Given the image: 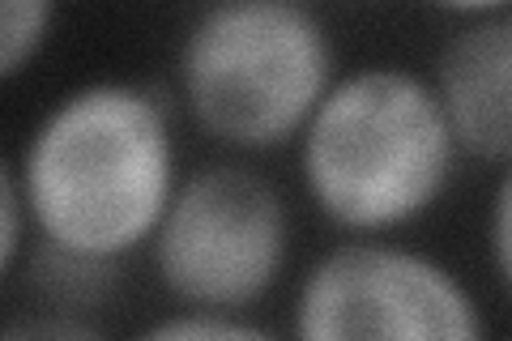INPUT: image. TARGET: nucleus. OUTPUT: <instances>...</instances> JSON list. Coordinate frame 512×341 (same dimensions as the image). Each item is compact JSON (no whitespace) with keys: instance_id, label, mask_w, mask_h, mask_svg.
<instances>
[{"instance_id":"obj_1","label":"nucleus","mask_w":512,"mask_h":341,"mask_svg":"<svg viewBox=\"0 0 512 341\" xmlns=\"http://www.w3.org/2000/svg\"><path fill=\"white\" fill-rule=\"evenodd\" d=\"M13 167L39 239L111 265L154 239L180 184L163 103L124 81L64 94Z\"/></svg>"},{"instance_id":"obj_2","label":"nucleus","mask_w":512,"mask_h":341,"mask_svg":"<svg viewBox=\"0 0 512 341\" xmlns=\"http://www.w3.org/2000/svg\"><path fill=\"white\" fill-rule=\"evenodd\" d=\"M461 145L431 81L393 64L333 81L303 128V184L342 231L380 235L423 218Z\"/></svg>"},{"instance_id":"obj_3","label":"nucleus","mask_w":512,"mask_h":341,"mask_svg":"<svg viewBox=\"0 0 512 341\" xmlns=\"http://www.w3.org/2000/svg\"><path fill=\"white\" fill-rule=\"evenodd\" d=\"M329 86V35L291 0H222L201 13L180 52L184 107L231 150L299 137Z\"/></svg>"},{"instance_id":"obj_4","label":"nucleus","mask_w":512,"mask_h":341,"mask_svg":"<svg viewBox=\"0 0 512 341\" xmlns=\"http://www.w3.org/2000/svg\"><path fill=\"white\" fill-rule=\"evenodd\" d=\"M286 248L291 218L282 192L239 162H214L175 184L154 231V265L167 295L231 316L274 290Z\"/></svg>"},{"instance_id":"obj_5","label":"nucleus","mask_w":512,"mask_h":341,"mask_svg":"<svg viewBox=\"0 0 512 341\" xmlns=\"http://www.w3.org/2000/svg\"><path fill=\"white\" fill-rule=\"evenodd\" d=\"M295 333L312 341H470L483 333V320L453 269L431 256L397 243H346L308 273L295 303Z\"/></svg>"},{"instance_id":"obj_6","label":"nucleus","mask_w":512,"mask_h":341,"mask_svg":"<svg viewBox=\"0 0 512 341\" xmlns=\"http://www.w3.org/2000/svg\"><path fill=\"white\" fill-rule=\"evenodd\" d=\"M431 86L461 154L512 167V9L483 13L457 30Z\"/></svg>"},{"instance_id":"obj_7","label":"nucleus","mask_w":512,"mask_h":341,"mask_svg":"<svg viewBox=\"0 0 512 341\" xmlns=\"http://www.w3.org/2000/svg\"><path fill=\"white\" fill-rule=\"evenodd\" d=\"M56 0H0V77L13 81L43 52Z\"/></svg>"},{"instance_id":"obj_8","label":"nucleus","mask_w":512,"mask_h":341,"mask_svg":"<svg viewBox=\"0 0 512 341\" xmlns=\"http://www.w3.org/2000/svg\"><path fill=\"white\" fill-rule=\"evenodd\" d=\"M0 218H5V231H0V265L13 269L18 265V252H22V239H26V218H30V205H26V192L18 180V167H5L0 175Z\"/></svg>"},{"instance_id":"obj_9","label":"nucleus","mask_w":512,"mask_h":341,"mask_svg":"<svg viewBox=\"0 0 512 341\" xmlns=\"http://www.w3.org/2000/svg\"><path fill=\"white\" fill-rule=\"evenodd\" d=\"M150 337H256L252 324H244L231 312H201V307H184V316H171L154 324Z\"/></svg>"},{"instance_id":"obj_10","label":"nucleus","mask_w":512,"mask_h":341,"mask_svg":"<svg viewBox=\"0 0 512 341\" xmlns=\"http://www.w3.org/2000/svg\"><path fill=\"white\" fill-rule=\"evenodd\" d=\"M487 239H491V261H495V273H500L504 290L512 295V167L500 180L491 197V218H487Z\"/></svg>"},{"instance_id":"obj_11","label":"nucleus","mask_w":512,"mask_h":341,"mask_svg":"<svg viewBox=\"0 0 512 341\" xmlns=\"http://www.w3.org/2000/svg\"><path fill=\"white\" fill-rule=\"evenodd\" d=\"M9 337H86L90 329L86 324H77V320H30V324H9L5 329Z\"/></svg>"},{"instance_id":"obj_12","label":"nucleus","mask_w":512,"mask_h":341,"mask_svg":"<svg viewBox=\"0 0 512 341\" xmlns=\"http://www.w3.org/2000/svg\"><path fill=\"white\" fill-rule=\"evenodd\" d=\"M440 9H453V13H470V18H483V13H500L512 9V0H436Z\"/></svg>"}]
</instances>
